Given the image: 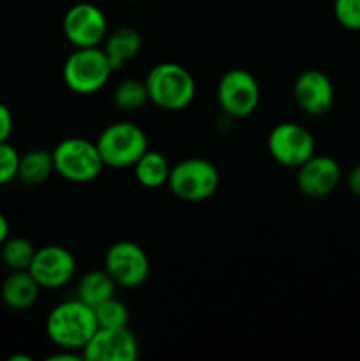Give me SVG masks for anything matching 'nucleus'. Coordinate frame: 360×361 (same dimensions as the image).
Returning <instances> with one entry per match:
<instances>
[{"label": "nucleus", "mask_w": 360, "mask_h": 361, "mask_svg": "<svg viewBox=\"0 0 360 361\" xmlns=\"http://www.w3.org/2000/svg\"><path fill=\"white\" fill-rule=\"evenodd\" d=\"M97 328L94 309L78 298L59 303L46 317V335L59 349L83 351Z\"/></svg>", "instance_id": "1"}, {"label": "nucleus", "mask_w": 360, "mask_h": 361, "mask_svg": "<svg viewBox=\"0 0 360 361\" xmlns=\"http://www.w3.org/2000/svg\"><path fill=\"white\" fill-rule=\"evenodd\" d=\"M148 101L166 111L186 109L196 97V83L189 71L175 62L157 63L145 78Z\"/></svg>", "instance_id": "2"}, {"label": "nucleus", "mask_w": 360, "mask_h": 361, "mask_svg": "<svg viewBox=\"0 0 360 361\" xmlns=\"http://www.w3.org/2000/svg\"><path fill=\"white\" fill-rule=\"evenodd\" d=\"M52 154L55 173L67 182H94L104 168L97 145L85 137H66L53 148Z\"/></svg>", "instance_id": "3"}, {"label": "nucleus", "mask_w": 360, "mask_h": 361, "mask_svg": "<svg viewBox=\"0 0 360 361\" xmlns=\"http://www.w3.org/2000/svg\"><path fill=\"white\" fill-rule=\"evenodd\" d=\"M113 67L108 56L99 46L76 48L67 56L62 69L64 83L69 90L80 95H90L108 83Z\"/></svg>", "instance_id": "4"}, {"label": "nucleus", "mask_w": 360, "mask_h": 361, "mask_svg": "<svg viewBox=\"0 0 360 361\" xmlns=\"http://www.w3.org/2000/svg\"><path fill=\"white\" fill-rule=\"evenodd\" d=\"M95 145L104 166L115 169L133 168L148 150L147 134L131 122H115L108 126L99 134Z\"/></svg>", "instance_id": "5"}, {"label": "nucleus", "mask_w": 360, "mask_h": 361, "mask_svg": "<svg viewBox=\"0 0 360 361\" xmlns=\"http://www.w3.org/2000/svg\"><path fill=\"white\" fill-rule=\"evenodd\" d=\"M168 187L173 196L187 203L205 201L214 196L217 190L219 171L207 159H184L172 166Z\"/></svg>", "instance_id": "6"}, {"label": "nucleus", "mask_w": 360, "mask_h": 361, "mask_svg": "<svg viewBox=\"0 0 360 361\" xmlns=\"http://www.w3.org/2000/svg\"><path fill=\"white\" fill-rule=\"evenodd\" d=\"M215 95L226 115L246 118L260 104V85L249 71L232 69L221 76Z\"/></svg>", "instance_id": "7"}, {"label": "nucleus", "mask_w": 360, "mask_h": 361, "mask_svg": "<svg viewBox=\"0 0 360 361\" xmlns=\"http://www.w3.org/2000/svg\"><path fill=\"white\" fill-rule=\"evenodd\" d=\"M268 152L277 164L284 168H300L314 155V137L306 127L293 122L277 123L268 134Z\"/></svg>", "instance_id": "8"}, {"label": "nucleus", "mask_w": 360, "mask_h": 361, "mask_svg": "<svg viewBox=\"0 0 360 361\" xmlns=\"http://www.w3.org/2000/svg\"><path fill=\"white\" fill-rule=\"evenodd\" d=\"M104 270L120 288L133 289L143 284L150 274V263L138 243L122 240L113 243L104 256Z\"/></svg>", "instance_id": "9"}, {"label": "nucleus", "mask_w": 360, "mask_h": 361, "mask_svg": "<svg viewBox=\"0 0 360 361\" xmlns=\"http://www.w3.org/2000/svg\"><path fill=\"white\" fill-rule=\"evenodd\" d=\"M64 35L74 48H94L108 35L104 13L90 2L74 4L64 14Z\"/></svg>", "instance_id": "10"}, {"label": "nucleus", "mask_w": 360, "mask_h": 361, "mask_svg": "<svg viewBox=\"0 0 360 361\" xmlns=\"http://www.w3.org/2000/svg\"><path fill=\"white\" fill-rule=\"evenodd\" d=\"M81 356L87 361H136L140 348L129 326L97 328Z\"/></svg>", "instance_id": "11"}, {"label": "nucleus", "mask_w": 360, "mask_h": 361, "mask_svg": "<svg viewBox=\"0 0 360 361\" xmlns=\"http://www.w3.org/2000/svg\"><path fill=\"white\" fill-rule=\"evenodd\" d=\"M28 271L41 289H59L76 274V259L66 247L44 245L35 250Z\"/></svg>", "instance_id": "12"}, {"label": "nucleus", "mask_w": 360, "mask_h": 361, "mask_svg": "<svg viewBox=\"0 0 360 361\" xmlns=\"http://www.w3.org/2000/svg\"><path fill=\"white\" fill-rule=\"evenodd\" d=\"M341 166L328 155H316L307 159L296 168V185L307 197H327L341 183Z\"/></svg>", "instance_id": "13"}, {"label": "nucleus", "mask_w": 360, "mask_h": 361, "mask_svg": "<svg viewBox=\"0 0 360 361\" xmlns=\"http://www.w3.org/2000/svg\"><path fill=\"white\" fill-rule=\"evenodd\" d=\"M293 97L299 108L311 116H321L334 104V85L318 69H307L293 85Z\"/></svg>", "instance_id": "14"}, {"label": "nucleus", "mask_w": 360, "mask_h": 361, "mask_svg": "<svg viewBox=\"0 0 360 361\" xmlns=\"http://www.w3.org/2000/svg\"><path fill=\"white\" fill-rule=\"evenodd\" d=\"M41 286L35 282L28 270H14L4 281L0 296L7 309L27 310L37 302Z\"/></svg>", "instance_id": "15"}, {"label": "nucleus", "mask_w": 360, "mask_h": 361, "mask_svg": "<svg viewBox=\"0 0 360 361\" xmlns=\"http://www.w3.org/2000/svg\"><path fill=\"white\" fill-rule=\"evenodd\" d=\"M102 42H104L102 51L108 56L113 71H119L120 67L126 66L141 49V35L133 27L115 28V30L106 35Z\"/></svg>", "instance_id": "16"}, {"label": "nucleus", "mask_w": 360, "mask_h": 361, "mask_svg": "<svg viewBox=\"0 0 360 361\" xmlns=\"http://www.w3.org/2000/svg\"><path fill=\"white\" fill-rule=\"evenodd\" d=\"M133 168L138 183L143 185L145 189H159V187L162 185H168L172 166H169L168 159H166L161 152L150 150V148H148V150L138 159V162Z\"/></svg>", "instance_id": "17"}, {"label": "nucleus", "mask_w": 360, "mask_h": 361, "mask_svg": "<svg viewBox=\"0 0 360 361\" xmlns=\"http://www.w3.org/2000/svg\"><path fill=\"white\" fill-rule=\"evenodd\" d=\"M116 282L106 270H92L81 277L78 284V300L95 309L99 303L115 296Z\"/></svg>", "instance_id": "18"}, {"label": "nucleus", "mask_w": 360, "mask_h": 361, "mask_svg": "<svg viewBox=\"0 0 360 361\" xmlns=\"http://www.w3.org/2000/svg\"><path fill=\"white\" fill-rule=\"evenodd\" d=\"M55 171L53 166V154L48 150H30L25 155H20L18 166V178L27 185H41Z\"/></svg>", "instance_id": "19"}, {"label": "nucleus", "mask_w": 360, "mask_h": 361, "mask_svg": "<svg viewBox=\"0 0 360 361\" xmlns=\"http://www.w3.org/2000/svg\"><path fill=\"white\" fill-rule=\"evenodd\" d=\"M35 247L32 245L30 240L23 236H9L6 242L0 245V256H2L4 264L14 270H28L32 259L35 256Z\"/></svg>", "instance_id": "20"}, {"label": "nucleus", "mask_w": 360, "mask_h": 361, "mask_svg": "<svg viewBox=\"0 0 360 361\" xmlns=\"http://www.w3.org/2000/svg\"><path fill=\"white\" fill-rule=\"evenodd\" d=\"M113 102L122 111H138L148 102L147 85L143 81H138L134 78L120 81L113 90Z\"/></svg>", "instance_id": "21"}, {"label": "nucleus", "mask_w": 360, "mask_h": 361, "mask_svg": "<svg viewBox=\"0 0 360 361\" xmlns=\"http://www.w3.org/2000/svg\"><path fill=\"white\" fill-rule=\"evenodd\" d=\"M94 312L99 328H120L129 324V310L115 296L99 303Z\"/></svg>", "instance_id": "22"}, {"label": "nucleus", "mask_w": 360, "mask_h": 361, "mask_svg": "<svg viewBox=\"0 0 360 361\" xmlns=\"http://www.w3.org/2000/svg\"><path fill=\"white\" fill-rule=\"evenodd\" d=\"M334 16L346 30L360 32V0H334Z\"/></svg>", "instance_id": "23"}, {"label": "nucleus", "mask_w": 360, "mask_h": 361, "mask_svg": "<svg viewBox=\"0 0 360 361\" xmlns=\"http://www.w3.org/2000/svg\"><path fill=\"white\" fill-rule=\"evenodd\" d=\"M18 166H20V154L16 148L7 141L0 143V185H7L18 178Z\"/></svg>", "instance_id": "24"}, {"label": "nucleus", "mask_w": 360, "mask_h": 361, "mask_svg": "<svg viewBox=\"0 0 360 361\" xmlns=\"http://www.w3.org/2000/svg\"><path fill=\"white\" fill-rule=\"evenodd\" d=\"M13 127H14L13 113H11V109L7 108L4 102H0V143L9 141L11 134H13Z\"/></svg>", "instance_id": "25"}, {"label": "nucleus", "mask_w": 360, "mask_h": 361, "mask_svg": "<svg viewBox=\"0 0 360 361\" xmlns=\"http://www.w3.org/2000/svg\"><path fill=\"white\" fill-rule=\"evenodd\" d=\"M348 189L353 196L360 197V164L349 171L348 175Z\"/></svg>", "instance_id": "26"}, {"label": "nucleus", "mask_w": 360, "mask_h": 361, "mask_svg": "<svg viewBox=\"0 0 360 361\" xmlns=\"http://www.w3.org/2000/svg\"><path fill=\"white\" fill-rule=\"evenodd\" d=\"M9 238V222H7L6 215L0 212V245Z\"/></svg>", "instance_id": "27"}]
</instances>
